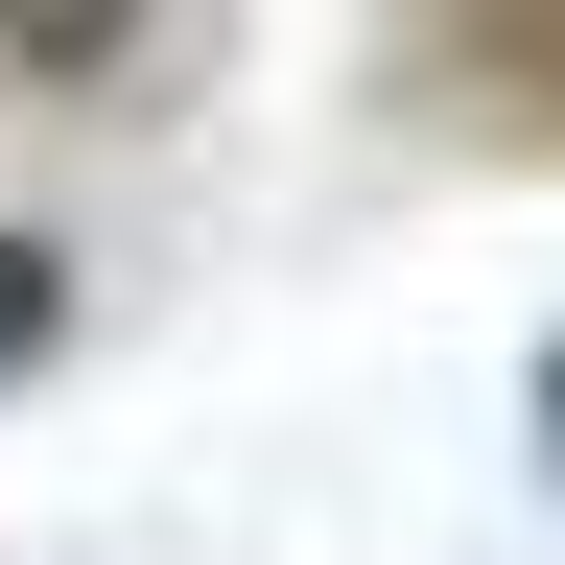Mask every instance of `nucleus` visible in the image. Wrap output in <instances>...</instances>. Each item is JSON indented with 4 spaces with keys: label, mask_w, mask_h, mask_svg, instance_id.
Returning <instances> with one entry per match:
<instances>
[{
    "label": "nucleus",
    "mask_w": 565,
    "mask_h": 565,
    "mask_svg": "<svg viewBox=\"0 0 565 565\" xmlns=\"http://www.w3.org/2000/svg\"><path fill=\"white\" fill-rule=\"evenodd\" d=\"M401 95L448 141H565V0H401Z\"/></svg>",
    "instance_id": "nucleus-1"
},
{
    "label": "nucleus",
    "mask_w": 565,
    "mask_h": 565,
    "mask_svg": "<svg viewBox=\"0 0 565 565\" xmlns=\"http://www.w3.org/2000/svg\"><path fill=\"white\" fill-rule=\"evenodd\" d=\"M212 24H236V0H0V71H24V95H166Z\"/></svg>",
    "instance_id": "nucleus-2"
},
{
    "label": "nucleus",
    "mask_w": 565,
    "mask_h": 565,
    "mask_svg": "<svg viewBox=\"0 0 565 565\" xmlns=\"http://www.w3.org/2000/svg\"><path fill=\"white\" fill-rule=\"evenodd\" d=\"M47 330H71V282H47L24 236H0V377H24V353H47Z\"/></svg>",
    "instance_id": "nucleus-3"
}]
</instances>
